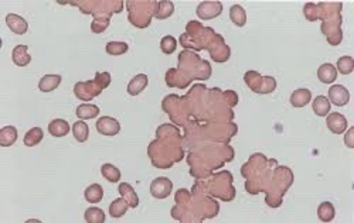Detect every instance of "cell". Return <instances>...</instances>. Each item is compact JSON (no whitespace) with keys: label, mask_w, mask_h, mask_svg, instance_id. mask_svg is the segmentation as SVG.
I'll return each instance as SVG.
<instances>
[{"label":"cell","mask_w":354,"mask_h":223,"mask_svg":"<svg viewBox=\"0 0 354 223\" xmlns=\"http://www.w3.org/2000/svg\"><path fill=\"white\" fill-rule=\"evenodd\" d=\"M72 134L75 137V140L79 143H85L89 136V129L84 120H78L72 125Z\"/></svg>","instance_id":"19"},{"label":"cell","mask_w":354,"mask_h":223,"mask_svg":"<svg viewBox=\"0 0 354 223\" xmlns=\"http://www.w3.org/2000/svg\"><path fill=\"white\" fill-rule=\"evenodd\" d=\"M85 221L88 223H104L105 214L99 208H88L85 211Z\"/></svg>","instance_id":"26"},{"label":"cell","mask_w":354,"mask_h":223,"mask_svg":"<svg viewBox=\"0 0 354 223\" xmlns=\"http://www.w3.org/2000/svg\"><path fill=\"white\" fill-rule=\"evenodd\" d=\"M104 198V188L99 184L89 185L85 189V199L91 204H98Z\"/></svg>","instance_id":"17"},{"label":"cell","mask_w":354,"mask_h":223,"mask_svg":"<svg viewBox=\"0 0 354 223\" xmlns=\"http://www.w3.org/2000/svg\"><path fill=\"white\" fill-rule=\"evenodd\" d=\"M222 11V4L220 1H203L197 7V16L201 20H211L220 16Z\"/></svg>","instance_id":"4"},{"label":"cell","mask_w":354,"mask_h":223,"mask_svg":"<svg viewBox=\"0 0 354 223\" xmlns=\"http://www.w3.org/2000/svg\"><path fill=\"white\" fill-rule=\"evenodd\" d=\"M11 58H13V62L17 65V67H26L29 65L30 61H31V57L29 55V47L27 45H16L13 48V52H11Z\"/></svg>","instance_id":"8"},{"label":"cell","mask_w":354,"mask_h":223,"mask_svg":"<svg viewBox=\"0 0 354 223\" xmlns=\"http://www.w3.org/2000/svg\"><path fill=\"white\" fill-rule=\"evenodd\" d=\"M345 143L349 148H354V127H350L345 136Z\"/></svg>","instance_id":"30"},{"label":"cell","mask_w":354,"mask_h":223,"mask_svg":"<svg viewBox=\"0 0 354 223\" xmlns=\"http://www.w3.org/2000/svg\"><path fill=\"white\" fill-rule=\"evenodd\" d=\"M329 102L336 106H346L350 100V92L343 85H333L329 89Z\"/></svg>","instance_id":"5"},{"label":"cell","mask_w":354,"mask_h":223,"mask_svg":"<svg viewBox=\"0 0 354 223\" xmlns=\"http://www.w3.org/2000/svg\"><path fill=\"white\" fill-rule=\"evenodd\" d=\"M327 129L333 133V134H343L347 130V119L340 113H329L327 120H326Z\"/></svg>","instance_id":"6"},{"label":"cell","mask_w":354,"mask_h":223,"mask_svg":"<svg viewBox=\"0 0 354 223\" xmlns=\"http://www.w3.org/2000/svg\"><path fill=\"white\" fill-rule=\"evenodd\" d=\"M106 52L109 54V55H122V54H125L128 49H129V47H128V44L126 43H122V41H111V43H108L106 44Z\"/></svg>","instance_id":"27"},{"label":"cell","mask_w":354,"mask_h":223,"mask_svg":"<svg viewBox=\"0 0 354 223\" xmlns=\"http://www.w3.org/2000/svg\"><path fill=\"white\" fill-rule=\"evenodd\" d=\"M337 71L342 75H349L354 71V59L352 57H342L337 61Z\"/></svg>","instance_id":"28"},{"label":"cell","mask_w":354,"mask_h":223,"mask_svg":"<svg viewBox=\"0 0 354 223\" xmlns=\"http://www.w3.org/2000/svg\"><path fill=\"white\" fill-rule=\"evenodd\" d=\"M6 24L14 34L17 36H23L27 33L29 30V23L26 21V19H23L19 14H14V13H9L6 16Z\"/></svg>","instance_id":"7"},{"label":"cell","mask_w":354,"mask_h":223,"mask_svg":"<svg viewBox=\"0 0 354 223\" xmlns=\"http://www.w3.org/2000/svg\"><path fill=\"white\" fill-rule=\"evenodd\" d=\"M156 4H157V9L154 10V16L159 20L170 17L173 11H174V6H173L172 1H160V3H156Z\"/></svg>","instance_id":"25"},{"label":"cell","mask_w":354,"mask_h":223,"mask_svg":"<svg viewBox=\"0 0 354 223\" xmlns=\"http://www.w3.org/2000/svg\"><path fill=\"white\" fill-rule=\"evenodd\" d=\"M245 82L257 93H271L277 88V81L271 77H261L258 72L249 71L245 74Z\"/></svg>","instance_id":"1"},{"label":"cell","mask_w":354,"mask_h":223,"mask_svg":"<svg viewBox=\"0 0 354 223\" xmlns=\"http://www.w3.org/2000/svg\"><path fill=\"white\" fill-rule=\"evenodd\" d=\"M317 78L320 82L323 84H333L336 79H337V69L333 64L327 62V64H323L320 65L319 69H317Z\"/></svg>","instance_id":"9"},{"label":"cell","mask_w":354,"mask_h":223,"mask_svg":"<svg viewBox=\"0 0 354 223\" xmlns=\"http://www.w3.org/2000/svg\"><path fill=\"white\" fill-rule=\"evenodd\" d=\"M147 84H149V78H147V75L139 74V75H136V77L132 78V81L128 84V89H126V90H128L129 95L136 96V95H139L141 92H143V89L147 87Z\"/></svg>","instance_id":"10"},{"label":"cell","mask_w":354,"mask_h":223,"mask_svg":"<svg viewBox=\"0 0 354 223\" xmlns=\"http://www.w3.org/2000/svg\"><path fill=\"white\" fill-rule=\"evenodd\" d=\"M176 47H177V43H176V40L173 39L172 36H166V37H163L162 41H160V48H162L164 54H172V52H174Z\"/></svg>","instance_id":"29"},{"label":"cell","mask_w":354,"mask_h":223,"mask_svg":"<svg viewBox=\"0 0 354 223\" xmlns=\"http://www.w3.org/2000/svg\"><path fill=\"white\" fill-rule=\"evenodd\" d=\"M128 208H129V205H128V202L125 201L124 198H118V199H115L112 204L109 205V214H111L112 218H121V216H124L126 214Z\"/></svg>","instance_id":"23"},{"label":"cell","mask_w":354,"mask_h":223,"mask_svg":"<svg viewBox=\"0 0 354 223\" xmlns=\"http://www.w3.org/2000/svg\"><path fill=\"white\" fill-rule=\"evenodd\" d=\"M61 75H44L40 79L39 89L41 92H53L61 84Z\"/></svg>","instance_id":"15"},{"label":"cell","mask_w":354,"mask_h":223,"mask_svg":"<svg viewBox=\"0 0 354 223\" xmlns=\"http://www.w3.org/2000/svg\"><path fill=\"white\" fill-rule=\"evenodd\" d=\"M96 130L104 136H116L121 132V123L111 116H104L98 119Z\"/></svg>","instance_id":"3"},{"label":"cell","mask_w":354,"mask_h":223,"mask_svg":"<svg viewBox=\"0 0 354 223\" xmlns=\"http://www.w3.org/2000/svg\"><path fill=\"white\" fill-rule=\"evenodd\" d=\"M230 19L235 26L244 27L245 23H247V13L239 4H234L230 9Z\"/></svg>","instance_id":"21"},{"label":"cell","mask_w":354,"mask_h":223,"mask_svg":"<svg viewBox=\"0 0 354 223\" xmlns=\"http://www.w3.org/2000/svg\"><path fill=\"white\" fill-rule=\"evenodd\" d=\"M17 140V129L14 126H6L0 130V146L9 147Z\"/></svg>","instance_id":"14"},{"label":"cell","mask_w":354,"mask_h":223,"mask_svg":"<svg viewBox=\"0 0 354 223\" xmlns=\"http://www.w3.org/2000/svg\"><path fill=\"white\" fill-rule=\"evenodd\" d=\"M330 106H332V103L329 102V99L326 96H317L313 100V103H312V107H313V112H315L317 116L320 117H325L329 115V112H330Z\"/></svg>","instance_id":"16"},{"label":"cell","mask_w":354,"mask_h":223,"mask_svg":"<svg viewBox=\"0 0 354 223\" xmlns=\"http://www.w3.org/2000/svg\"><path fill=\"white\" fill-rule=\"evenodd\" d=\"M312 99V92L309 89H296L290 95V105L293 107H305Z\"/></svg>","instance_id":"13"},{"label":"cell","mask_w":354,"mask_h":223,"mask_svg":"<svg viewBox=\"0 0 354 223\" xmlns=\"http://www.w3.org/2000/svg\"><path fill=\"white\" fill-rule=\"evenodd\" d=\"M119 194L128 202L129 208H138L139 206V196L136 195V191L128 182L119 184Z\"/></svg>","instance_id":"11"},{"label":"cell","mask_w":354,"mask_h":223,"mask_svg":"<svg viewBox=\"0 0 354 223\" xmlns=\"http://www.w3.org/2000/svg\"><path fill=\"white\" fill-rule=\"evenodd\" d=\"M99 115V107L96 105H79L77 107V116L79 117V120H88V119H94Z\"/></svg>","instance_id":"20"},{"label":"cell","mask_w":354,"mask_h":223,"mask_svg":"<svg viewBox=\"0 0 354 223\" xmlns=\"http://www.w3.org/2000/svg\"><path fill=\"white\" fill-rule=\"evenodd\" d=\"M101 174L102 177L108 179L109 182H118L121 179V171L119 168H116L115 165L112 164H104L101 167Z\"/></svg>","instance_id":"24"},{"label":"cell","mask_w":354,"mask_h":223,"mask_svg":"<svg viewBox=\"0 0 354 223\" xmlns=\"http://www.w3.org/2000/svg\"><path fill=\"white\" fill-rule=\"evenodd\" d=\"M335 206L330 202H322L317 208V216L322 222H332L335 219Z\"/></svg>","instance_id":"18"},{"label":"cell","mask_w":354,"mask_h":223,"mask_svg":"<svg viewBox=\"0 0 354 223\" xmlns=\"http://www.w3.org/2000/svg\"><path fill=\"white\" fill-rule=\"evenodd\" d=\"M70 125L67 120L64 119H54L50 125H48V133L54 137H64L70 133Z\"/></svg>","instance_id":"12"},{"label":"cell","mask_w":354,"mask_h":223,"mask_svg":"<svg viewBox=\"0 0 354 223\" xmlns=\"http://www.w3.org/2000/svg\"><path fill=\"white\" fill-rule=\"evenodd\" d=\"M173 189V182L169 178H164V177H159L152 181L150 184V194L153 195L154 198L157 199H164L167 198L169 195L172 194Z\"/></svg>","instance_id":"2"},{"label":"cell","mask_w":354,"mask_h":223,"mask_svg":"<svg viewBox=\"0 0 354 223\" xmlns=\"http://www.w3.org/2000/svg\"><path fill=\"white\" fill-rule=\"evenodd\" d=\"M43 137H44L43 130L40 127H33V129H30L29 132L26 133V136H24V144L27 147L37 146L40 141L43 140Z\"/></svg>","instance_id":"22"}]
</instances>
